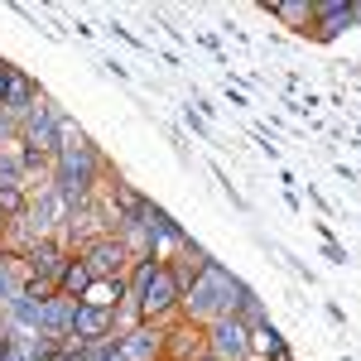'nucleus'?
<instances>
[{"mask_svg": "<svg viewBox=\"0 0 361 361\" xmlns=\"http://www.w3.org/2000/svg\"><path fill=\"white\" fill-rule=\"evenodd\" d=\"M207 357V328L202 323H164V361H197Z\"/></svg>", "mask_w": 361, "mask_h": 361, "instance_id": "obj_6", "label": "nucleus"}, {"mask_svg": "<svg viewBox=\"0 0 361 361\" xmlns=\"http://www.w3.org/2000/svg\"><path fill=\"white\" fill-rule=\"evenodd\" d=\"M29 212V197H25V183L15 178H0V222H15Z\"/></svg>", "mask_w": 361, "mask_h": 361, "instance_id": "obj_12", "label": "nucleus"}, {"mask_svg": "<svg viewBox=\"0 0 361 361\" xmlns=\"http://www.w3.org/2000/svg\"><path fill=\"white\" fill-rule=\"evenodd\" d=\"M10 78H15V68L0 58V106H5V97H10Z\"/></svg>", "mask_w": 361, "mask_h": 361, "instance_id": "obj_15", "label": "nucleus"}, {"mask_svg": "<svg viewBox=\"0 0 361 361\" xmlns=\"http://www.w3.org/2000/svg\"><path fill=\"white\" fill-rule=\"evenodd\" d=\"M87 284H92V270L82 265V255H73V260L63 265V275H58V294L78 304V299H82V289H87Z\"/></svg>", "mask_w": 361, "mask_h": 361, "instance_id": "obj_11", "label": "nucleus"}, {"mask_svg": "<svg viewBox=\"0 0 361 361\" xmlns=\"http://www.w3.org/2000/svg\"><path fill=\"white\" fill-rule=\"evenodd\" d=\"M279 347H284V342H279V333L270 328V323H265V318H255V323H250V357L270 361Z\"/></svg>", "mask_w": 361, "mask_h": 361, "instance_id": "obj_14", "label": "nucleus"}, {"mask_svg": "<svg viewBox=\"0 0 361 361\" xmlns=\"http://www.w3.org/2000/svg\"><path fill=\"white\" fill-rule=\"evenodd\" d=\"M73 318H78V304L63 299V294H54L49 304L39 308V337H68L73 333Z\"/></svg>", "mask_w": 361, "mask_h": 361, "instance_id": "obj_9", "label": "nucleus"}, {"mask_svg": "<svg viewBox=\"0 0 361 361\" xmlns=\"http://www.w3.org/2000/svg\"><path fill=\"white\" fill-rule=\"evenodd\" d=\"M126 289H130V299L140 308V323H169L178 313V304H183V289H178V279L169 270V260H159V255H140V270Z\"/></svg>", "mask_w": 361, "mask_h": 361, "instance_id": "obj_1", "label": "nucleus"}, {"mask_svg": "<svg viewBox=\"0 0 361 361\" xmlns=\"http://www.w3.org/2000/svg\"><path fill=\"white\" fill-rule=\"evenodd\" d=\"M121 361H164V323H135L116 333Z\"/></svg>", "mask_w": 361, "mask_h": 361, "instance_id": "obj_5", "label": "nucleus"}, {"mask_svg": "<svg viewBox=\"0 0 361 361\" xmlns=\"http://www.w3.org/2000/svg\"><path fill=\"white\" fill-rule=\"evenodd\" d=\"M270 361H294V357H289V347H279V352H275Z\"/></svg>", "mask_w": 361, "mask_h": 361, "instance_id": "obj_16", "label": "nucleus"}, {"mask_svg": "<svg viewBox=\"0 0 361 361\" xmlns=\"http://www.w3.org/2000/svg\"><path fill=\"white\" fill-rule=\"evenodd\" d=\"M73 337H82L87 347H97V342H111V337H116V313L78 304V318H73Z\"/></svg>", "mask_w": 361, "mask_h": 361, "instance_id": "obj_8", "label": "nucleus"}, {"mask_svg": "<svg viewBox=\"0 0 361 361\" xmlns=\"http://www.w3.org/2000/svg\"><path fill=\"white\" fill-rule=\"evenodd\" d=\"M207 357L217 361H250V323L226 313V318H212L207 323Z\"/></svg>", "mask_w": 361, "mask_h": 361, "instance_id": "obj_4", "label": "nucleus"}, {"mask_svg": "<svg viewBox=\"0 0 361 361\" xmlns=\"http://www.w3.org/2000/svg\"><path fill=\"white\" fill-rule=\"evenodd\" d=\"M130 260H135V250L126 246L116 231H106V236H92V241L82 246V265L92 270V279H126Z\"/></svg>", "mask_w": 361, "mask_h": 361, "instance_id": "obj_3", "label": "nucleus"}, {"mask_svg": "<svg viewBox=\"0 0 361 361\" xmlns=\"http://www.w3.org/2000/svg\"><path fill=\"white\" fill-rule=\"evenodd\" d=\"M126 279H92L82 289V299L78 304H87V308H106V313H121V304H126Z\"/></svg>", "mask_w": 361, "mask_h": 361, "instance_id": "obj_10", "label": "nucleus"}, {"mask_svg": "<svg viewBox=\"0 0 361 361\" xmlns=\"http://www.w3.org/2000/svg\"><path fill=\"white\" fill-rule=\"evenodd\" d=\"M241 289L246 284H236V279L226 275L222 265H207L202 275H197L193 289H183V318L188 323H212V318H226V313H236V304H241Z\"/></svg>", "mask_w": 361, "mask_h": 361, "instance_id": "obj_2", "label": "nucleus"}, {"mask_svg": "<svg viewBox=\"0 0 361 361\" xmlns=\"http://www.w3.org/2000/svg\"><path fill=\"white\" fill-rule=\"evenodd\" d=\"M73 255H68V246H58V241H39V246L25 255V270H29V279H44V284H54L58 289V275H63V265H68Z\"/></svg>", "mask_w": 361, "mask_h": 361, "instance_id": "obj_7", "label": "nucleus"}, {"mask_svg": "<svg viewBox=\"0 0 361 361\" xmlns=\"http://www.w3.org/2000/svg\"><path fill=\"white\" fill-rule=\"evenodd\" d=\"M275 20H284L289 29H308L313 25V5L308 0H275V5H265Z\"/></svg>", "mask_w": 361, "mask_h": 361, "instance_id": "obj_13", "label": "nucleus"}, {"mask_svg": "<svg viewBox=\"0 0 361 361\" xmlns=\"http://www.w3.org/2000/svg\"><path fill=\"white\" fill-rule=\"evenodd\" d=\"M197 361H217V357H197Z\"/></svg>", "mask_w": 361, "mask_h": 361, "instance_id": "obj_17", "label": "nucleus"}]
</instances>
